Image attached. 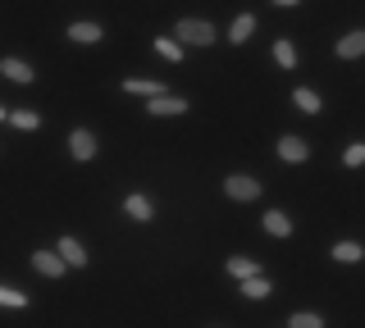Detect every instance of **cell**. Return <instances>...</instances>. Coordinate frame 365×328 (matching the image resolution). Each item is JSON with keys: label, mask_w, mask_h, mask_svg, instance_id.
Listing matches in <instances>:
<instances>
[{"label": "cell", "mask_w": 365, "mask_h": 328, "mask_svg": "<svg viewBox=\"0 0 365 328\" xmlns=\"http://www.w3.org/2000/svg\"><path fill=\"white\" fill-rule=\"evenodd\" d=\"M178 46H210L215 41V28L205 18H178Z\"/></svg>", "instance_id": "1"}, {"label": "cell", "mask_w": 365, "mask_h": 328, "mask_svg": "<svg viewBox=\"0 0 365 328\" xmlns=\"http://www.w3.org/2000/svg\"><path fill=\"white\" fill-rule=\"evenodd\" d=\"M224 191H228V201H256L260 196V183H256V178H247V174H233L224 183Z\"/></svg>", "instance_id": "2"}, {"label": "cell", "mask_w": 365, "mask_h": 328, "mask_svg": "<svg viewBox=\"0 0 365 328\" xmlns=\"http://www.w3.org/2000/svg\"><path fill=\"white\" fill-rule=\"evenodd\" d=\"M0 73H5L9 83H19V87H28L32 78H37V73H32V64L19 60V55H5V60H0Z\"/></svg>", "instance_id": "3"}, {"label": "cell", "mask_w": 365, "mask_h": 328, "mask_svg": "<svg viewBox=\"0 0 365 328\" xmlns=\"http://www.w3.org/2000/svg\"><path fill=\"white\" fill-rule=\"evenodd\" d=\"M68 155H73V160H91V155H96V132H91V128H73V137H68Z\"/></svg>", "instance_id": "4"}, {"label": "cell", "mask_w": 365, "mask_h": 328, "mask_svg": "<svg viewBox=\"0 0 365 328\" xmlns=\"http://www.w3.org/2000/svg\"><path fill=\"white\" fill-rule=\"evenodd\" d=\"M32 269L46 274V278H64L68 274V265L60 260V251H37V255H32Z\"/></svg>", "instance_id": "5"}, {"label": "cell", "mask_w": 365, "mask_h": 328, "mask_svg": "<svg viewBox=\"0 0 365 328\" xmlns=\"http://www.w3.org/2000/svg\"><path fill=\"white\" fill-rule=\"evenodd\" d=\"M55 251H60V260L68 269H83L87 265V251H83V242H78V237H60V242H55Z\"/></svg>", "instance_id": "6"}, {"label": "cell", "mask_w": 365, "mask_h": 328, "mask_svg": "<svg viewBox=\"0 0 365 328\" xmlns=\"http://www.w3.org/2000/svg\"><path fill=\"white\" fill-rule=\"evenodd\" d=\"M146 110H151L155 119H169V115H187V100H182V96H155Z\"/></svg>", "instance_id": "7"}, {"label": "cell", "mask_w": 365, "mask_h": 328, "mask_svg": "<svg viewBox=\"0 0 365 328\" xmlns=\"http://www.w3.org/2000/svg\"><path fill=\"white\" fill-rule=\"evenodd\" d=\"M279 155H283L288 164H306V160H311V146H306L302 137H283V142H279Z\"/></svg>", "instance_id": "8"}, {"label": "cell", "mask_w": 365, "mask_h": 328, "mask_svg": "<svg viewBox=\"0 0 365 328\" xmlns=\"http://www.w3.org/2000/svg\"><path fill=\"white\" fill-rule=\"evenodd\" d=\"M123 92L155 100V96H165V83H155V78H128V83H123Z\"/></svg>", "instance_id": "9"}, {"label": "cell", "mask_w": 365, "mask_h": 328, "mask_svg": "<svg viewBox=\"0 0 365 328\" xmlns=\"http://www.w3.org/2000/svg\"><path fill=\"white\" fill-rule=\"evenodd\" d=\"M68 37H73L78 46H91V41H101V23H91V18H78V23L68 28Z\"/></svg>", "instance_id": "10"}, {"label": "cell", "mask_w": 365, "mask_h": 328, "mask_svg": "<svg viewBox=\"0 0 365 328\" xmlns=\"http://www.w3.org/2000/svg\"><path fill=\"white\" fill-rule=\"evenodd\" d=\"M251 32H256V14H237V18H233V28H228V41H233V46H242Z\"/></svg>", "instance_id": "11"}, {"label": "cell", "mask_w": 365, "mask_h": 328, "mask_svg": "<svg viewBox=\"0 0 365 328\" xmlns=\"http://www.w3.org/2000/svg\"><path fill=\"white\" fill-rule=\"evenodd\" d=\"M123 210H128V219H137V223H146V219H151V214H155V206H151V201H146V196H137V191H133L128 201H123Z\"/></svg>", "instance_id": "12"}, {"label": "cell", "mask_w": 365, "mask_h": 328, "mask_svg": "<svg viewBox=\"0 0 365 328\" xmlns=\"http://www.w3.org/2000/svg\"><path fill=\"white\" fill-rule=\"evenodd\" d=\"M265 233H269V237H292V219H288L283 210H269V214H265Z\"/></svg>", "instance_id": "13"}, {"label": "cell", "mask_w": 365, "mask_h": 328, "mask_svg": "<svg viewBox=\"0 0 365 328\" xmlns=\"http://www.w3.org/2000/svg\"><path fill=\"white\" fill-rule=\"evenodd\" d=\"M338 55H342V60H356V55H365V32H347V37L338 41Z\"/></svg>", "instance_id": "14"}, {"label": "cell", "mask_w": 365, "mask_h": 328, "mask_svg": "<svg viewBox=\"0 0 365 328\" xmlns=\"http://www.w3.org/2000/svg\"><path fill=\"white\" fill-rule=\"evenodd\" d=\"M269 292H274L269 278H260V274H256V278H242V297H247V301H265Z\"/></svg>", "instance_id": "15"}, {"label": "cell", "mask_w": 365, "mask_h": 328, "mask_svg": "<svg viewBox=\"0 0 365 328\" xmlns=\"http://www.w3.org/2000/svg\"><path fill=\"white\" fill-rule=\"evenodd\" d=\"M224 269H228V274H233L237 282H242V278H256V274H260V269H256V265H251V260H247V255H233V260H228V265H224Z\"/></svg>", "instance_id": "16"}, {"label": "cell", "mask_w": 365, "mask_h": 328, "mask_svg": "<svg viewBox=\"0 0 365 328\" xmlns=\"http://www.w3.org/2000/svg\"><path fill=\"white\" fill-rule=\"evenodd\" d=\"M365 251H361V242H338L334 246V260H342V265H356Z\"/></svg>", "instance_id": "17"}, {"label": "cell", "mask_w": 365, "mask_h": 328, "mask_svg": "<svg viewBox=\"0 0 365 328\" xmlns=\"http://www.w3.org/2000/svg\"><path fill=\"white\" fill-rule=\"evenodd\" d=\"M9 123L14 128H23V132H32V128H41V119L32 115V110H9Z\"/></svg>", "instance_id": "18"}, {"label": "cell", "mask_w": 365, "mask_h": 328, "mask_svg": "<svg viewBox=\"0 0 365 328\" xmlns=\"http://www.w3.org/2000/svg\"><path fill=\"white\" fill-rule=\"evenodd\" d=\"M155 55H160V60H182V46H178V41H169V37H155Z\"/></svg>", "instance_id": "19"}, {"label": "cell", "mask_w": 365, "mask_h": 328, "mask_svg": "<svg viewBox=\"0 0 365 328\" xmlns=\"http://www.w3.org/2000/svg\"><path fill=\"white\" fill-rule=\"evenodd\" d=\"M292 100H297V110H306V115H315V110H319V92H311V87L292 92Z\"/></svg>", "instance_id": "20"}, {"label": "cell", "mask_w": 365, "mask_h": 328, "mask_svg": "<svg viewBox=\"0 0 365 328\" xmlns=\"http://www.w3.org/2000/svg\"><path fill=\"white\" fill-rule=\"evenodd\" d=\"M274 60H279V69H292V64H297L292 41H274Z\"/></svg>", "instance_id": "21"}, {"label": "cell", "mask_w": 365, "mask_h": 328, "mask_svg": "<svg viewBox=\"0 0 365 328\" xmlns=\"http://www.w3.org/2000/svg\"><path fill=\"white\" fill-rule=\"evenodd\" d=\"M0 305H5V310H23V305H28V297H23L19 287H0Z\"/></svg>", "instance_id": "22"}, {"label": "cell", "mask_w": 365, "mask_h": 328, "mask_svg": "<svg viewBox=\"0 0 365 328\" xmlns=\"http://www.w3.org/2000/svg\"><path fill=\"white\" fill-rule=\"evenodd\" d=\"M342 164H347V169H361L365 164V142H351L347 155H342Z\"/></svg>", "instance_id": "23"}, {"label": "cell", "mask_w": 365, "mask_h": 328, "mask_svg": "<svg viewBox=\"0 0 365 328\" xmlns=\"http://www.w3.org/2000/svg\"><path fill=\"white\" fill-rule=\"evenodd\" d=\"M292 328H324V319H319V314H311V310H297V314H292Z\"/></svg>", "instance_id": "24"}, {"label": "cell", "mask_w": 365, "mask_h": 328, "mask_svg": "<svg viewBox=\"0 0 365 328\" xmlns=\"http://www.w3.org/2000/svg\"><path fill=\"white\" fill-rule=\"evenodd\" d=\"M274 5H283V9H288V5H297V0H274Z\"/></svg>", "instance_id": "25"}, {"label": "cell", "mask_w": 365, "mask_h": 328, "mask_svg": "<svg viewBox=\"0 0 365 328\" xmlns=\"http://www.w3.org/2000/svg\"><path fill=\"white\" fill-rule=\"evenodd\" d=\"M0 119H9V110H5V105H0Z\"/></svg>", "instance_id": "26"}]
</instances>
